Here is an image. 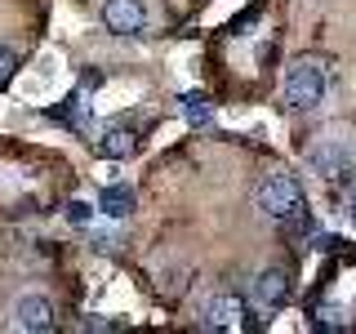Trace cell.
Here are the masks:
<instances>
[{
	"instance_id": "6da1fadb",
	"label": "cell",
	"mask_w": 356,
	"mask_h": 334,
	"mask_svg": "<svg viewBox=\"0 0 356 334\" xmlns=\"http://www.w3.org/2000/svg\"><path fill=\"white\" fill-rule=\"evenodd\" d=\"M254 205H259V214H267L272 223H289V218L303 214L307 196H303V187H298L294 174H267L259 183V192H254Z\"/></svg>"
},
{
	"instance_id": "7a4b0ae2",
	"label": "cell",
	"mask_w": 356,
	"mask_h": 334,
	"mask_svg": "<svg viewBox=\"0 0 356 334\" xmlns=\"http://www.w3.org/2000/svg\"><path fill=\"white\" fill-rule=\"evenodd\" d=\"M325 89H330V72L321 58H298L285 72V103L294 111H312L325 103Z\"/></svg>"
},
{
	"instance_id": "3957f363",
	"label": "cell",
	"mask_w": 356,
	"mask_h": 334,
	"mask_svg": "<svg viewBox=\"0 0 356 334\" xmlns=\"http://www.w3.org/2000/svg\"><path fill=\"white\" fill-rule=\"evenodd\" d=\"M307 165L321 178H348L352 165H356V156H352V148L343 138H316L307 148Z\"/></svg>"
},
{
	"instance_id": "277c9868",
	"label": "cell",
	"mask_w": 356,
	"mask_h": 334,
	"mask_svg": "<svg viewBox=\"0 0 356 334\" xmlns=\"http://www.w3.org/2000/svg\"><path fill=\"white\" fill-rule=\"evenodd\" d=\"M285 299H289V272L285 267H263L250 285V303L259 308L263 317H272V312L285 308Z\"/></svg>"
},
{
	"instance_id": "5b68a950",
	"label": "cell",
	"mask_w": 356,
	"mask_h": 334,
	"mask_svg": "<svg viewBox=\"0 0 356 334\" xmlns=\"http://www.w3.org/2000/svg\"><path fill=\"white\" fill-rule=\"evenodd\" d=\"M9 326L27 330V334H44L54 330V303L44 294H22L14 308H9Z\"/></svg>"
},
{
	"instance_id": "8992f818",
	"label": "cell",
	"mask_w": 356,
	"mask_h": 334,
	"mask_svg": "<svg viewBox=\"0 0 356 334\" xmlns=\"http://www.w3.org/2000/svg\"><path fill=\"white\" fill-rule=\"evenodd\" d=\"M103 22L116 36H138L147 27V5L143 0H103Z\"/></svg>"
},
{
	"instance_id": "52a82bcc",
	"label": "cell",
	"mask_w": 356,
	"mask_h": 334,
	"mask_svg": "<svg viewBox=\"0 0 356 334\" xmlns=\"http://www.w3.org/2000/svg\"><path fill=\"white\" fill-rule=\"evenodd\" d=\"M241 321H245V303L236 294H214L200 308V330H241Z\"/></svg>"
},
{
	"instance_id": "ba28073f",
	"label": "cell",
	"mask_w": 356,
	"mask_h": 334,
	"mask_svg": "<svg viewBox=\"0 0 356 334\" xmlns=\"http://www.w3.org/2000/svg\"><path fill=\"white\" fill-rule=\"evenodd\" d=\"M134 205H138V196H134L129 183H107L103 192H98V209H103L107 218H129Z\"/></svg>"
},
{
	"instance_id": "9c48e42d",
	"label": "cell",
	"mask_w": 356,
	"mask_h": 334,
	"mask_svg": "<svg viewBox=\"0 0 356 334\" xmlns=\"http://www.w3.org/2000/svg\"><path fill=\"white\" fill-rule=\"evenodd\" d=\"M183 116H187V125L192 129H205V125H214V103H209V94H183Z\"/></svg>"
},
{
	"instance_id": "30bf717a",
	"label": "cell",
	"mask_w": 356,
	"mask_h": 334,
	"mask_svg": "<svg viewBox=\"0 0 356 334\" xmlns=\"http://www.w3.org/2000/svg\"><path fill=\"white\" fill-rule=\"evenodd\" d=\"M94 148H98V156H107V161H120V156H129V152H134V134L116 125V129H107L103 138L94 143Z\"/></svg>"
},
{
	"instance_id": "8fae6325",
	"label": "cell",
	"mask_w": 356,
	"mask_h": 334,
	"mask_svg": "<svg viewBox=\"0 0 356 334\" xmlns=\"http://www.w3.org/2000/svg\"><path fill=\"white\" fill-rule=\"evenodd\" d=\"M14 72H18V54L9 49V45H0V89L14 81Z\"/></svg>"
},
{
	"instance_id": "7c38bea8",
	"label": "cell",
	"mask_w": 356,
	"mask_h": 334,
	"mask_svg": "<svg viewBox=\"0 0 356 334\" xmlns=\"http://www.w3.org/2000/svg\"><path fill=\"white\" fill-rule=\"evenodd\" d=\"M67 223H76V228L94 223V205H89V200H72V205H67Z\"/></svg>"
},
{
	"instance_id": "4fadbf2b",
	"label": "cell",
	"mask_w": 356,
	"mask_h": 334,
	"mask_svg": "<svg viewBox=\"0 0 356 334\" xmlns=\"http://www.w3.org/2000/svg\"><path fill=\"white\" fill-rule=\"evenodd\" d=\"M85 330H120V321H103V317H89Z\"/></svg>"
},
{
	"instance_id": "5bb4252c",
	"label": "cell",
	"mask_w": 356,
	"mask_h": 334,
	"mask_svg": "<svg viewBox=\"0 0 356 334\" xmlns=\"http://www.w3.org/2000/svg\"><path fill=\"white\" fill-rule=\"evenodd\" d=\"M111 245H116V232H98L94 237V250H111Z\"/></svg>"
},
{
	"instance_id": "9a60e30c",
	"label": "cell",
	"mask_w": 356,
	"mask_h": 334,
	"mask_svg": "<svg viewBox=\"0 0 356 334\" xmlns=\"http://www.w3.org/2000/svg\"><path fill=\"white\" fill-rule=\"evenodd\" d=\"M352 223H356V196H352Z\"/></svg>"
}]
</instances>
